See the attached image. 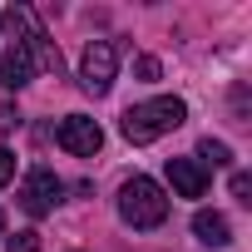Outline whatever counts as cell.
Returning a JSON list of instances; mask_svg holds the SVG:
<instances>
[{
    "instance_id": "obj_11",
    "label": "cell",
    "mask_w": 252,
    "mask_h": 252,
    "mask_svg": "<svg viewBox=\"0 0 252 252\" xmlns=\"http://www.w3.org/2000/svg\"><path fill=\"white\" fill-rule=\"evenodd\" d=\"M5 247H10V252H40V232H15Z\"/></svg>"
},
{
    "instance_id": "obj_9",
    "label": "cell",
    "mask_w": 252,
    "mask_h": 252,
    "mask_svg": "<svg viewBox=\"0 0 252 252\" xmlns=\"http://www.w3.org/2000/svg\"><path fill=\"white\" fill-rule=\"evenodd\" d=\"M193 232H198L208 247H227V242H232V227H227V218H222V213H208V208L193 218Z\"/></svg>"
},
{
    "instance_id": "obj_7",
    "label": "cell",
    "mask_w": 252,
    "mask_h": 252,
    "mask_svg": "<svg viewBox=\"0 0 252 252\" xmlns=\"http://www.w3.org/2000/svg\"><path fill=\"white\" fill-rule=\"evenodd\" d=\"M168 183L178 198H203L208 193V173L198 158H168Z\"/></svg>"
},
{
    "instance_id": "obj_8",
    "label": "cell",
    "mask_w": 252,
    "mask_h": 252,
    "mask_svg": "<svg viewBox=\"0 0 252 252\" xmlns=\"http://www.w3.org/2000/svg\"><path fill=\"white\" fill-rule=\"evenodd\" d=\"M35 74V60L20 50V45H5L0 50V89H25Z\"/></svg>"
},
{
    "instance_id": "obj_14",
    "label": "cell",
    "mask_w": 252,
    "mask_h": 252,
    "mask_svg": "<svg viewBox=\"0 0 252 252\" xmlns=\"http://www.w3.org/2000/svg\"><path fill=\"white\" fill-rule=\"evenodd\" d=\"M139 74H144V79H158V60L144 55V60H139Z\"/></svg>"
},
{
    "instance_id": "obj_12",
    "label": "cell",
    "mask_w": 252,
    "mask_h": 252,
    "mask_svg": "<svg viewBox=\"0 0 252 252\" xmlns=\"http://www.w3.org/2000/svg\"><path fill=\"white\" fill-rule=\"evenodd\" d=\"M10 178H15V154H10V149H0V188H5Z\"/></svg>"
},
{
    "instance_id": "obj_5",
    "label": "cell",
    "mask_w": 252,
    "mask_h": 252,
    "mask_svg": "<svg viewBox=\"0 0 252 252\" xmlns=\"http://www.w3.org/2000/svg\"><path fill=\"white\" fill-rule=\"evenodd\" d=\"M60 149H69L74 158H94L99 149H104V129L94 119H84V114H69V119H60Z\"/></svg>"
},
{
    "instance_id": "obj_4",
    "label": "cell",
    "mask_w": 252,
    "mask_h": 252,
    "mask_svg": "<svg viewBox=\"0 0 252 252\" xmlns=\"http://www.w3.org/2000/svg\"><path fill=\"white\" fill-rule=\"evenodd\" d=\"M10 30H20V40H15V45H20V50H25V55H30L40 69H55V74H60V50L45 40V30H40L35 10L15 5V10H10Z\"/></svg>"
},
{
    "instance_id": "obj_1",
    "label": "cell",
    "mask_w": 252,
    "mask_h": 252,
    "mask_svg": "<svg viewBox=\"0 0 252 252\" xmlns=\"http://www.w3.org/2000/svg\"><path fill=\"white\" fill-rule=\"evenodd\" d=\"M188 119V109H183V99H149V104H134L129 114H124V139L129 144H154V139H163L168 129H178V124Z\"/></svg>"
},
{
    "instance_id": "obj_15",
    "label": "cell",
    "mask_w": 252,
    "mask_h": 252,
    "mask_svg": "<svg viewBox=\"0 0 252 252\" xmlns=\"http://www.w3.org/2000/svg\"><path fill=\"white\" fill-rule=\"evenodd\" d=\"M0 232H5V213H0Z\"/></svg>"
},
{
    "instance_id": "obj_13",
    "label": "cell",
    "mask_w": 252,
    "mask_h": 252,
    "mask_svg": "<svg viewBox=\"0 0 252 252\" xmlns=\"http://www.w3.org/2000/svg\"><path fill=\"white\" fill-rule=\"evenodd\" d=\"M232 193L247 203V193H252V178H247V173H232Z\"/></svg>"
},
{
    "instance_id": "obj_10",
    "label": "cell",
    "mask_w": 252,
    "mask_h": 252,
    "mask_svg": "<svg viewBox=\"0 0 252 252\" xmlns=\"http://www.w3.org/2000/svg\"><path fill=\"white\" fill-rule=\"evenodd\" d=\"M198 158H208L213 168H227V163H232L227 144H218V139H203V144H198Z\"/></svg>"
},
{
    "instance_id": "obj_6",
    "label": "cell",
    "mask_w": 252,
    "mask_h": 252,
    "mask_svg": "<svg viewBox=\"0 0 252 252\" xmlns=\"http://www.w3.org/2000/svg\"><path fill=\"white\" fill-rule=\"evenodd\" d=\"M60 193H64V183H60L50 168H30V178H25V188H20V203H25L30 218H45V213L60 203Z\"/></svg>"
},
{
    "instance_id": "obj_3",
    "label": "cell",
    "mask_w": 252,
    "mask_h": 252,
    "mask_svg": "<svg viewBox=\"0 0 252 252\" xmlns=\"http://www.w3.org/2000/svg\"><path fill=\"white\" fill-rule=\"evenodd\" d=\"M114 74H119V50L109 40H89L84 45V60H79V84L89 94H109L114 89Z\"/></svg>"
},
{
    "instance_id": "obj_2",
    "label": "cell",
    "mask_w": 252,
    "mask_h": 252,
    "mask_svg": "<svg viewBox=\"0 0 252 252\" xmlns=\"http://www.w3.org/2000/svg\"><path fill=\"white\" fill-rule=\"evenodd\" d=\"M119 213H124L129 227H158L168 218V198L154 178H129L124 193H119Z\"/></svg>"
}]
</instances>
